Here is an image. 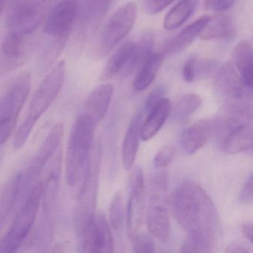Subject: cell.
Returning <instances> with one entry per match:
<instances>
[{"mask_svg": "<svg viewBox=\"0 0 253 253\" xmlns=\"http://www.w3.org/2000/svg\"><path fill=\"white\" fill-rule=\"evenodd\" d=\"M123 197L120 192L115 194L109 209V223L114 230H119L123 224Z\"/></svg>", "mask_w": 253, "mask_h": 253, "instance_id": "31", "label": "cell"}, {"mask_svg": "<svg viewBox=\"0 0 253 253\" xmlns=\"http://www.w3.org/2000/svg\"><path fill=\"white\" fill-rule=\"evenodd\" d=\"M64 136V126L62 123L56 124L46 138L44 140L41 149L32 161L27 174L23 176V191L25 186H28L40 175L48 161L58 149Z\"/></svg>", "mask_w": 253, "mask_h": 253, "instance_id": "12", "label": "cell"}, {"mask_svg": "<svg viewBox=\"0 0 253 253\" xmlns=\"http://www.w3.org/2000/svg\"><path fill=\"white\" fill-rule=\"evenodd\" d=\"M176 151L173 146H167L162 148L155 155L154 164L158 168H163L171 164L175 156Z\"/></svg>", "mask_w": 253, "mask_h": 253, "instance_id": "33", "label": "cell"}, {"mask_svg": "<svg viewBox=\"0 0 253 253\" xmlns=\"http://www.w3.org/2000/svg\"><path fill=\"white\" fill-rule=\"evenodd\" d=\"M173 215L187 232L186 238L212 251L220 233V220L212 200L198 183L186 181L173 192Z\"/></svg>", "mask_w": 253, "mask_h": 253, "instance_id": "1", "label": "cell"}, {"mask_svg": "<svg viewBox=\"0 0 253 253\" xmlns=\"http://www.w3.org/2000/svg\"><path fill=\"white\" fill-rule=\"evenodd\" d=\"M79 12L78 0H62L47 17L44 32L53 38L66 39L70 35Z\"/></svg>", "mask_w": 253, "mask_h": 253, "instance_id": "9", "label": "cell"}, {"mask_svg": "<svg viewBox=\"0 0 253 253\" xmlns=\"http://www.w3.org/2000/svg\"><path fill=\"white\" fill-rule=\"evenodd\" d=\"M8 1H10V0H0V14H1V13L2 12L4 8L6 6Z\"/></svg>", "mask_w": 253, "mask_h": 253, "instance_id": "42", "label": "cell"}, {"mask_svg": "<svg viewBox=\"0 0 253 253\" xmlns=\"http://www.w3.org/2000/svg\"><path fill=\"white\" fill-rule=\"evenodd\" d=\"M203 103L201 96L196 94H184L171 106L172 116L176 121H184L196 112Z\"/></svg>", "mask_w": 253, "mask_h": 253, "instance_id": "29", "label": "cell"}, {"mask_svg": "<svg viewBox=\"0 0 253 253\" xmlns=\"http://www.w3.org/2000/svg\"><path fill=\"white\" fill-rule=\"evenodd\" d=\"M165 193L166 182L164 177H157L152 187L146 223L150 233L161 242L168 241L171 229Z\"/></svg>", "mask_w": 253, "mask_h": 253, "instance_id": "7", "label": "cell"}, {"mask_svg": "<svg viewBox=\"0 0 253 253\" xmlns=\"http://www.w3.org/2000/svg\"><path fill=\"white\" fill-rule=\"evenodd\" d=\"M114 252L113 237L110 225L103 213L96 215L90 253H111Z\"/></svg>", "mask_w": 253, "mask_h": 253, "instance_id": "22", "label": "cell"}, {"mask_svg": "<svg viewBox=\"0 0 253 253\" xmlns=\"http://www.w3.org/2000/svg\"><path fill=\"white\" fill-rule=\"evenodd\" d=\"M66 63L60 61L46 77L32 97L27 116L16 131L13 146L20 149L27 141L38 120L51 107L64 85Z\"/></svg>", "mask_w": 253, "mask_h": 253, "instance_id": "3", "label": "cell"}, {"mask_svg": "<svg viewBox=\"0 0 253 253\" xmlns=\"http://www.w3.org/2000/svg\"><path fill=\"white\" fill-rule=\"evenodd\" d=\"M42 2H46L47 0H42Z\"/></svg>", "mask_w": 253, "mask_h": 253, "instance_id": "43", "label": "cell"}, {"mask_svg": "<svg viewBox=\"0 0 253 253\" xmlns=\"http://www.w3.org/2000/svg\"><path fill=\"white\" fill-rule=\"evenodd\" d=\"M113 91V86L110 84H102L94 88L87 99L84 112L96 122L101 121L107 113Z\"/></svg>", "mask_w": 253, "mask_h": 253, "instance_id": "17", "label": "cell"}, {"mask_svg": "<svg viewBox=\"0 0 253 253\" xmlns=\"http://www.w3.org/2000/svg\"><path fill=\"white\" fill-rule=\"evenodd\" d=\"M99 158L91 166L89 177L83 188L75 214V232L78 248L82 253H90L93 231L96 219L97 184H98Z\"/></svg>", "mask_w": 253, "mask_h": 253, "instance_id": "4", "label": "cell"}, {"mask_svg": "<svg viewBox=\"0 0 253 253\" xmlns=\"http://www.w3.org/2000/svg\"><path fill=\"white\" fill-rule=\"evenodd\" d=\"M235 35L236 29L233 20L227 14L219 13L214 17H210L200 33L199 38L204 41H231Z\"/></svg>", "mask_w": 253, "mask_h": 253, "instance_id": "15", "label": "cell"}, {"mask_svg": "<svg viewBox=\"0 0 253 253\" xmlns=\"http://www.w3.org/2000/svg\"><path fill=\"white\" fill-rule=\"evenodd\" d=\"M142 126V113L134 115L124 137L122 149V161L124 168L130 170L134 165L140 143Z\"/></svg>", "mask_w": 253, "mask_h": 253, "instance_id": "19", "label": "cell"}, {"mask_svg": "<svg viewBox=\"0 0 253 253\" xmlns=\"http://www.w3.org/2000/svg\"><path fill=\"white\" fill-rule=\"evenodd\" d=\"M210 17L207 15L202 17L186 26L177 36L167 42L163 49L164 56L179 54L187 48L199 36L203 28L207 24Z\"/></svg>", "mask_w": 253, "mask_h": 253, "instance_id": "16", "label": "cell"}, {"mask_svg": "<svg viewBox=\"0 0 253 253\" xmlns=\"http://www.w3.org/2000/svg\"><path fill=\"white\" fill-rule=\"evenodd\" d=\"M225 252L229 253H247L250 252V250L245 246L242 245V244H238V243H232V244L227 246Z\"/></svg>", "mask_w": 253, "mask_h": 253, "instance_id": "40", "label": "cell"}, {"mask_svg": "<svg viewBox=\"0 0 253 253\" xmlns=\"http://www.w3.org/2000/svg\"><path fill=\"white\" fill-rule=\"evenodd\" d=\"M27 38L23 34L8 32L2 41V54L9 58H20L24 53Z\"/></svg>", "mask_w": 253, "mask_h": 253, "instance_id": "30", "label": "cell"}, {"mask_svg": "<svg viewBox=\"0 0 253 253\" xmlns=\"http://www.w3.org/2000/svg\"><path fill=\"white\" fill-rule=\"evenodd\" d=\"M216 84L220 92L226 98L238 100L243 97L244 84L231 60L219 69Z\"/></svg>", "mask_w": 253, "mask_h": 253, "instance_id": "14", "label": "cell"}, {"mask_svg": "<svg viewBox=\"0 0 253 253\" xmlns=\"http://www.w3.org/2000/svg\"><path fill=\"white\" fill-rule=\"evenodd\" d=\"M144 177L141 169L133 172L131 180V192L127 204L126 224L128 235L131 238L137 232L143 223L144 214Z\"/></svg>", "mask_w": 253, "mask_h": 253, "instance_id": "11", "label": "cell"}, {"mask_svg": "<svg viewBox=\"0 0 253 253\" xmlns=\"http://www.w3.org/2000/svg\"><path fill=\"white\" fill-rule=\"evenodd\" d=\"M164 57L162 53H152L151 54L150 57L139 69L133 83V88L136 91H144L153 83L162 64Z\"/></svg>", "mask_w": 253, "mask_h": 253, "instance_id": "27", "label": "cell"}, {"mask_svg": "<svg viewBox=\"0 0 253 253\" xmlns=\"http://www.w3.org/2000/svg\"><path fill=\"white\" fill-rule=\"evenodd\" d=\"M196 57H191L185 62L183 68V78L186 83H192L196 78Z\"/></svg>", "mask_w": 253, "mask_h": 253, "instance_id": "37", "label": "cell"}, {"mask_svg": "<svg viewBox=\"0 0 253 253\" xmlns=\"http://www.w3.org/2000/svg\"><path fill=\"white\" fill-rule=\"evenodd\" d=\"M217 63L212 60H202L196 61L197 77H207L217 67Z\"/></svg>", "mask_w": 253, "mask_h": 253, "instance_id": "38", "label": "cell"}, {"mask_svg": "<svg viewBox=\"0 0 253 253\" xmlns=\"http://www.w3.org/2000/svg\"><path fill=\"white\" fill-rule=\"evenodd\" d=\"M171 103L169 99L161 100L150 112L141 126L140 137L143 141L152 139L162 128L171 114Z\"/></svg>", "mask_w": 253, "mask_h": 253, "instance_id": "18", "label": "cell"}, {"mask_svg": "<svg viewBox=\"0 0 253 253\" xmlns=\"http://www.w3.org/2000/svg\"><path fill=\"white\" fill-rule=\"evenodd\" d=\"M23 176L22 173L15 174L2 188L0 193V223H2L12 211L23 192Z\"/></svg>", "mask_w": 253, "mask_h": 253, "instance_id": "23", "label": "cell"}, {"mask_svg": "<svg viewBox=\"0 0 253 253\" xmlns=\"http://www.w3.org/2000/svg\"><path fill=\"white\" fill-rule=\"evenodd\" d=\"M113 0H85L81 14L83 26L94 30L106 15Z\"/></svg>", "mask_w": 253, "mask_h": 253, "instance_id": "26", "label": "cell"}, {"mask_svg": "<svg viewBox=\"0 0 253 253\" xmlns=\"http://www.w3.org/2000/svg\"><path fill=\"white\" fill-rule=\"evenodd\" d=\"M153 48V37L152 34L147 32L141 37L137 43H134L131 57L124 68V77L130 76L134 72H138L145 62L152 54Z\"/></svg>", "mask_w": 253, "mask_h": 253, "instance_id": "24", "label": "cell"}, {"mask_svg": "<svg viewBox=\"0 0 253 253\" xmlns=\"http://www.w3.org/2000/svg\"><path fill=\"white\" fill-rule=\"evenodd\" d=\"M215 124L210 120H201L185 130L180 138L182 147L192 155L207 144L215 131Z\"/></svg>", "mask_w": 253, "mask_h": 253, "instance_id": "13", "label": "cell"}, {"mask_svg": "<svg viewBox=\"0 0 253 253\" xmlns=\"http://www.w3.org/2000/svg\"><path fill=\"white\" fill-rule=\"evenodd\" d=\"M235 0H205V8L207 10L223 11L231 8Z\"/></svg>", "mask_w": 253, "mask_h": 253, "instance_id": "39", "label": "cell"}, {"mask_svg": "<svg viewBox=\"0 0 253 253\" xmlns=\"http://www.w3.org/2000/svg\"><path fill=\"white\" fill-rule=\"evenodd\" d=\"M32 88L29 74L19 77L3 97H0V120L17 122Z\"/></svg>", "mask_w": 253, "mask_h": 253, "instance_id": "10", "label": "cell"}, {"mask_svg": "<svg viewBox=\"0 0 253 253\" xmlns=\"http://www.w3.org/2000/svg\"><path fill=\"white\" fill-rule=\"evenodd\" d=\"M97 124L91 116L84 112L77 120L68 142L66 181L70 187L80 186L79 194L85 186L91 171L90 158Z\"/></svg>", "mask_w": 253, "mask_h": 253, "instance_id": "2", "label": "cell"}, {"mask_svg": "<svg viewBox=\"0 0 253 253\" xmlns=\"http://www.w3.org/2000/svg\"><path fill=\"white\" fill-rule=\"evenodd\" d=\"M253 146V128L248 123L238 124L230 130L223 140L226 153L235 155L248 150Z\"/></svg>", "mask_w": 253, "mask_h": 253, "instance_id": "20", "label": "cell"}, {"mask_svg": "<svg viewBox=\"0 0 253 253\" xmlns=\"http://www.w3.org/2000/svg\"><path fill=\"white\" fill-rule=\"evenodd\" d=\"M42 0H12L9 4L5 24L8 32L30 35L41 21Z\"/></svg>", "mask_w": 253, "mask_h": 253, "instance_id": "8", "label": "cell"}, {"mask_svg": "<svg viewBox=\"0 0 253 253\" xmlns=\"http://www.w3.org/2000/svg\"><path fill=\"white\" fill-rule=\"evenodd\" d=\"M174 1V0H144L143 6L146 14L153 15L161 12Z\"/></svg>", "mask_w": 253, "mask_h": 253, "instance_id": "34", "label": "cell"}, {"mask_svg": "<svg viewBox=\"0 0 253 253\" xmlns=\"http://www.w3.org/2000/svg\"><path fill=\"white\" fill-rule=\"evenodd\" d=\"M137 17V7L133 2L120 7L106 22L100 34L99 55L109 54L131 32Z\"/></svg>", "mask_w": 253, "mask_h": 253, "instance_id": "6", "label": "cell"}, {"mask_svg": "<svg viewBox=\"0 0 253 253\" xmlns=\"http://www.w3.org/2000/svg\"><path fill=\"white\" fill-rule=\"evenodd\" d=\"M253 174H250L246 183H244L242 189L239 194L240 203L245 205H249L253 203Z\"/></svg>", "mask_w": 253, "mask_h": 253, "instance_id": "36", "label": "cell"}, {"mask_svg": "<svg viewBox=\"0 0 253 253\" xmlns=\"http://www.w3.org/2000/svg\"><path fill=\"white\" fill-rule=\"evenodd\" d=\"M132 243L133 252L134 253H154L155 252V244L153 240L145 233H137L130 238Z\"/></svg>", "mask_w": 253, "mask_h": 253, "instance_id": "32", "label": "cell"}, {"mask_svg": "<svg viewBox=\"0 0 253 253\" xmlns=\"http://www.w3.org/2000/svg\"><path fill=\"white\" fill-rule=\"evenodd\" d=\"M242 232L250 243L253 242V226L251 222H246L243 223Z\"/></svg>", "mask_w": 253, "mask_h": 253, "instance_id": "41", "label": "cell"}, {"mask_svg": "<svg viewBox=\"0 0 253 253\" xmlns=\"http://www.w3.org/2000/svg\"><path fill=\"white\" fill-rule=\"evenodd\" d=\"M166 89L165 86L164 85H160L153 90L150 93L146 100V104H145V109L147 111L148 113L161 101L162 99L164 98L165 95Z\"/></svg>", "mask_w": 253, "mask_h": 253, "instance_id": "35", "label": "cell"}, {"mask_svg": "<svg viewBox=\"0 0 253 253\" xmlns=\"http://www.w3.org/2000/svg\"><path fill=\"white\" fill-rule=\"evenodd\" d=\"M199 0H181L164 18V26L168 31L175 30L184 24L198 6Z\"/></svg>", "mask_w": 253, "mask_h": 253, "instance_id": "28", "label": "cell"}, {"mask_svg": "<svg viewBox=\"0 0 253 253\" xmlns=\"http://www.w3.org/2000/svg\"><path fill=\"white\" fill-rule=\"evenodd\" d=\"M42 188L43 185L41 182L32 188L9 230L0 241V253L17 252L27 238L36 220L42 199Z\"/></svg>", "mask_w": 253, "mask_h": 253, "instance_id": "5", "label": "cell"}, {"mask_svg": "<svg viewBox=\"0 0 253 253\" xmlns=\"http://www.w3.org/2000/svg\"><path fill=\"white\" fill-rule=\"evenodd\" d=\"M134 45V42L131 41L124 42L112 54L102 71L100 81L106 82L123 72L131 57Z\"/></svg>", "mask_w": 253, "mask_h": 253, "instance_id": "25", "label": "cell"}, {"mask_svg": "<svg viewBox=\"0 0 253 253\" xmlns=\"http://www.w3.org/2000/svg\"><path fill=\"white\" fill-rule=\"evenodd\" d=\"M253 44L250 41L240 42L234 49L233 56L235 68L239 72L240 77L244 85L249 89L253 88Z\"/></svg>", "mask_w": 253, "mask_h": 253, "instance_id": "21", "label": "cell"}]
</instances>
